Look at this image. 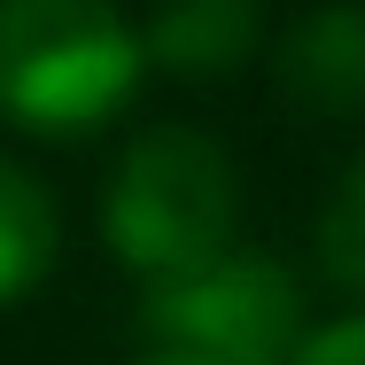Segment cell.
Returning a JSON list of instances; mask_svg holds the SVG:
<instances>
[{"label":"cell","mask_w":365,"mask_h":365,"mask_svg":"<svg viewBox=\"0 0 365 365\" xmlns=\"http://www.w3.org/2000/svg\"><path fill=\"white\" fill-rule=\"evenodd\" d=\"M55 249H63V218H55L47 187L16 155H0V303L39 288L47 264H55Z\"/></svg>","instance_id":"6"},{"label":"cell","mask_w":365,"mask_h":365,"mask_svg":"<svg viewBox=\"0 0 365 365\" xmlns=\"http://www.w3.org/2000/svg\"><path fill=\"white\" fill-rule=\"evenodd\" d=\"M140 327L202 365H295L303 350V288L288 280L280 257L225 249L195 272L148 280Z\"/></svg>","instance_id":"3"},{"label":"cell","mask_w":365,"mask_h":365,"mask_svg":"<svg viewBox=\"0 0 365 365\" xmlns=\"http://www.w3.org/2000/svg\"><path fill=\"white\" fill-rule=\"evenodd\" d=\"M140 365H202V358H179V350H155V358H140Z\"/></svg>","instance_id":"9"},{"label":"cell","mask_w":365,"mask_h":365,"mask_svg":"<svg viewBox=\"0 0 365 365\" xmlns=\"http://www.w3.org/2000/svg\"><path fill=\"white\" fill-rule=\"evenodd\" d=\"M233 210H241V187L225 148L187 125H155L117 155L101 233L140 280H171L233 249Z\"/></svg>","instance_id":"2"},{"label":"cell","mask_w":365,"mask_h":365,"mask_svg":"<svg viewBox=\"0 0 365 365\" xmlns=\"http://www.w3.org/2000/svg\"><path fill=\"white\" fill-rule=\"evenodd\" d=\"M257 31H264L257 0H163L140 55L179 78H225L257 55Z\"/></svg>","instance_id":"5"},{"label":"cell","mask_w":365,"mask_h":365,"mask_svg":"<svg viewBox=\"0 0 365 365\" xmlns=\"http://www.w3.org/2000/svg\"><path fill=\"white\" fill-rule=\"evenodd\" d=\"M280 93L311 117L365 109V8H311L280 39Z\"/></svg>","instance_id":"4"},{"label":"cell","mask_w":365,"mask_h":365,"mask_svg":"<svg viewBox=\"0 0 365 365\" xmlns=\"http://www.w3.org/2000/svg\"><path fill=\"white\" fill-rule=\"evenodd\" d=\"M295 365H365V311L342 319V327H319V334L295 350Z\"/></svg>","instance_id":"8"},{"label":"cell","mask_w":365,"mask_h":365,"mask_svg":"<svg viewBox=\"0 0 365 365\" xmlns=\"http://www.w3.org/2000/svg\"><path fill=\"white\" fill-rule=\"evenodd\" d=\"M319 264H327L334 288L365 295V155L342 171V187L319 210Z\"/></svg>","instance_id":"7"},{"label":"cell","mask_w":365,"mask_h":365,"mask_svg":"<svg viewBox=\"0 0 365 365\" xmlns=\"http://www.w3.org/2000/svg\"><path fill=\"white\" fill-rule=\"evenodd\" d=\"M140 31L109 0H0V117L24 133H93L140 86Z\"/></svg>","instance_id":"1"}]
</instances>
